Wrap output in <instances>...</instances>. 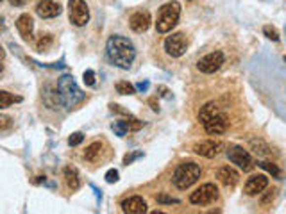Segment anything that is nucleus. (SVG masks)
Wrapping results in <instances>:
<instances>
[{
    "instance_id": "f257e3e1",
    "label": "nucleus",
    "mask_w": 286,
    "mask_h": 214,
    "mask_svg": "<svg viewBox=\"0 0 286 214\" xmlns=\"http://www.w3.org/2000/svg\"><path fill=\"white\" fill-rule=\"evenodd\" d=\"M106 54H107L111 64L122 68V70H129L136 59V48H134L133 41L125 36H120V34H114L107 39Z\"/></svg>"
},
{
    "instance_id": "f03ea898",
    "label": "nucleus",
    "mask_w": 286,
    "mask_h": 214,
    "mask_svg": "<svg viewBox=\"0 0 286 214\" xmlns=\"http://www.w3.org/2000/svg\"><path fill=\"white\" fill-rule=\"evenodd\" d=\"M56 90H57V95H59V100H61V105H65L67 109L75 107V105H79L84 100V93L77 86L75 79L72 75L59 77L56 84Z\"/></svg>"
},
{
    "instance_id": "7ed1b4c3",
    "label": "nucleus",
    "mask_w": 286,
    "mask_h": 214,
    "mask_svg": "<svg viewBox=\"0 0 286 214\" xmlns=\"http://www.w3.org/2000/svg\"><path fill=\"white\" fill-rule=\"evenodd\" d=\"M200 173H202V170H200V166L197 162H193V161L181 162V164L174 170V173H172V184L176 185L177 189L184 191L199 181Z\"/></svg>"
},
{
    "instance_id": "20e7f679",
    "label": "nucleus",
    "mask_w": 286,
    "mask_h": 214,
    "mask_svg": "<svg viewBox=\"0 0 286 214\" xmlns=\"http://www.w3.org/2000/svg\"><path fill=\"white\" fill-rule=\"evenodd\" d=\"M181 18V4L179 2H167L157 11L156 16V31L159 34L170 32Z\"/></svg>"
},
{
    "instance_id": "39448f33",
    "label": "nucleus",
    "mask_w": 286,
    "mask_h": 214,
    "mask_svg": "<svg viewBox=\"0 0 286 214\" xmlns=\"http://www.w3.org/2000/svg\"><path fill=\"white\" fill-rule=\"evenodd\" d=\"M68 18L75 27H84L90 22V7L84 0H68Z\"/></svg>"
},
{
    "instance_id": "423d86ee",
    "label": "nucleus",
    "mask_w": 286,
    "mask_h": 214,
    "mask_svg": "<svg viewBox=\"0 0 286 214\" xmlns=\"http://www.w3.org/2000/svg\"><path fill=\"white\" fill-rule=\"evenodd\" d=\"M216 198H218V187H216L214 184H211V182H208V184H202L199 189H195L193 193H191L190 204L202 207V205L213 204Z\"/></svg>"
},
{
    "instance_id": "0eeeda50",
    "label": "nucleus",
    "mask_w": 286,
    "mask_h": 214,
    "mask_svg": "<svg viewBox=\"0 0 286 214\" xmlns=\"http://www.w3.org/2000/svg\"><path fill=\"white\" fill-rule=\"evenodd\" d=\"M188 45H190V41H188V38H186L182 32H174L172 36H168L167 39H165V52L168 54V56L172 57H182L186 54V50H188Z\"/></svg>"
},
{
    "instance_id": "6e6552de",
    "label": "nucleus",
    "mask_w": 286,
    "mask_h": 214,
    "mask_svg": "<svg viewBox=\"0 0 286 214\" xmlns=\"http://www.w3.org/2000/svg\"><path fill=\"white\" fill-rule=\"evenodd\" d=\"M225 62V56L224 52H220V50H214V52H210L206 54L204 57H200L199 61H197V68L199 71L202 73H214V71H218L222 68V64Z\"/></svg>"
},
{
    "instance_id": "1a4fd4ad",
    "label": "nucleus",
    "mask_w": 286,
    "mask_h": 214,
    "mask_svg": "<svg viewBox=\"0 0 286 214\" xmlns=\"http://www.w3.org/2000/svg\"><path fill=\"white\" fill-rule=\"evenodd\" d=\"M227 157L229 161L236 164L238 168H242L243 171H250L254 168V161H252V155L245 150L243 147H229L227 148Z\"/></svg>"
},
{
    "instance_id": "9d476101",
    "label": "nucleus",
    "mask_w": 286,
    "mask_h": 214,
    "mask_svg": "<svg viewBox=\"0 0 286 214\" xmlns=\"http://www.w3.org/2000/svg\"><path fill=\"white\" fill-rule=\"evenodd\" d=\"M202 127H204V130L210 134V136H220V134H224L229 127L227 114H225L224 111H218L214 116H211V118H208L206 122H202Z\"/></svg>"
},
{
    "instance_id": "9b49d317",
    "label": "nucleus",
    "mask_w": 286,
    "mask_h": 214,
    "mask_svg": "<svg viewBox=\"0 0 286 214\" xmlns=\"http://www.w3.org/2000/svg\"><path fill=\"white\" fill-rule=\"evenodd\" d=\"M224 145L220 141H214V139H204V141H199L193 145V152L197 155H202V157H208V159H213L216 157L220 152H222Z\"/></svg>"
},
{
    "instance_id": "f8f14e48",
    "label": "nucleus",
    "mask_w": 286,
    "mask_h": 214,
    "mask_svg": "<svg viewBox=\"0 0 286 214\" xmlns=\"http://www.w3.org/2000/svg\"><path fill=\"white\" fill-rule=\"evenodd\" d=\"M150 24H152V18H150V13L148 11H136V13H133V16L129 18V27L133 29L134 32H147L148 27H150Z\"/></svg>"
},
{
    "instance_id": "ddd939ff",
    "label": "nucleus",
    "mask_w": 286,
    "mask_h": 214,
    "mask_svg": "<svg viewBox=\"0 0 286 214\" xmlns=\"http://www.w3.org/2000/svg\"><path fill=\"white\" fill-rule=\"evenodd\" d=\"M63 13V7L54 0H39L36 4V14L39 18L48 20V18H56Z\"/></svg>"
},
{
    "instance_id": "4468645a",
    "label": "nucleus",
    "mask_w": 286,
    "mask_h": 214,
    "mask_svg": "<svg viewBox=\"0 0 286 214\" xmlns=\"http://www.w3.org/2000/svg\"><path fill=\"white\" fill-rule=\"evenodd\" d=\"M268 187V177L267 175H252L245 182V195L247 196H256V195H261L263 191Z\"/></svg>"
},
{
    "instance_id": "2eb2a0df",
    "label": "nucleus",
    "mask_w": 286,
    "mask_h": 214,
    "mask_svg": "<svg viewBox=\"0 0 286 214\" xmlns=\"http://www.w3.org/2000/svg\"><path fill=\"white\" fill-rule=\"evenodd\" d=\"M16 29H18L20 36L24 41H33L34 39V22H33V16L27 13L20 14L18 20H16Z\"/></svg>"
},
{
    "instance_id": "dca6fc26",
    "label": "nucleus",
    "mask_w": 286,
    "mask_h": 214,
    "mask_svg": "<svg viewBox=\"0 0 286 214\" xmlns=\"http://www.w3.org/2000/svg\"><path fill=\"white\" fill-rule=\"evenodd\" d=\"M216 179H218L225 187L233 189L234 185L240 182V173L234 170L233 166H222V168H218V171H216Z\"/></svg>"
},
{
    "instance_id": "f3484780",
    "label": "nucleus",
    "mask_w": 286,
    "mask_h": 214,
    "mask_svg": "<svg viewBox=\"0 0 286 214\" xmlns=\"http://www.w3.org/2000/svg\"><path fill=\"white\" fill-rule=\"evenodd\" d=\"M122 211L127 214H143L147 213V202L142 196H129L122 202Z\"/></svg>"
},
{
    "instance_id": "a211bd4d",
    "label": "nucleus",
    "mask_w": 286,
    "mask_h": 214,
    "mask_svg": "<svg viewBox=\"0 0 286 214\" xmlns=\"http://www.w3.org/2000/svg\"><path fill=\"white\" fill-rule=\"evenodd\" d=\"M63 175H65V182H67V187L70 191H77L81 187V175H79V170L75 166H67Z\"/></svg>"
},
{
    "instance_id": "6ab92c4d",
    "label": "nucleus",
    "mask_w": 286,
    "mask_h": 214,
    "mask_svg": "<svg viewBox=\"0 0 286 214\" xmlns=\"http://www.w3.org/2000/svg\"><path fill=\"white\" fill-rule=\"evenodd\" d=\"M100 155H102V143L100 141H93L90 147L84 150V159L88 162H99Z\"/></svg>"
},
{
    "instance_id": "aec40b11",
    "label": "nucleus",
    "mask_w": 286,
    "mask_h": 214,
    "mask_svg": "<svg viewBox=\"0 0 286 214\" xmlns=\"http://www.w3.org/2000/svg\"><path fill=\"white\" fill-rule=\"evenodd\" d=\"M218 111H222V109H220V107L216 104H214V102H208V104H204L202 107H200V111H199V122L202 123V122H206L208 118L214 116V114L218 113Z\"/></svg>"
},
{
    "instance_id": "412c9836",
    "label": "nucleus",
    "mask_w": 286,
    "mask_h": 214,
    "mask_svg": "<svg viewBox=\"0 0 286 214\" xmlns=\"http://www.w3.org/2000/svg\"><path fill=\"white\" fill-rule=\"evenodd\" d=\"M43 100H45V104H47L48 107H50V109L57 107V104H61V100H59V95H57V90H56V88H52V86L45 88V93H43Z\"/></svg>"
},
{
    "instance_id": "4be33fe9",
    "label": "nucleus",
    "mask_w": 286,
    "mask_h": 214,
    "mask_svg": "<svg viewBox=\"0 0 286 214\" xmlns=\"http://www.w3.org/2000/svg\"><path fill=\"white\" fill-rule=\"evenodd\" d=\"M14 102H22V96H16L9 91H2L0 90V109H5V107H9L13 105Z\"/></svg>"
},
{
    "instance_id": "5701e85b",
    "label": "nucleus",
    "mask_w": 286,
    "mask_h": 214,
    "mask_svg": "<svg viewBox=\"0 0 286 214\" xmlns=\"http://www.w3.org/2000/svg\"><path fill=\"white\" fill-rule=\"evenodd\" d=\"M52 43H54L52 34H41L39 39L36 41V50H38V52H47Z\"/></svg>"
},
{
    "instance_id": "b1692460",
    "label": "nucleus",
    "mask_w": 286,
    "mask_h": 214,
    "mask_svg": "<svg viewBox=\"0 0 286 214\" xmlns=\"http://www.w3.org/2000/svg\"><path fill=\"white\" fill-rule=\"evenodd\" d=\"M116 91H118L120 95H134L136 93V88H134V84H131L129 81H120L116 82Z\"/></svg>"
},
{
    "instance_id": "393cba45",
    "label": "nucleus",
    "mask_w": 286,
    "mask_h": 214,
    "mask_svg": "<svg viewBox=\"0 0 286 214\" xmlns=\"http://www.w3.org/2000/svg\"><path fill=\"white\" fill-rule=\"evenodd\" d=\"M250 147H252V150L257 153V155H267L268 150H270L267 143L261 141V139H252V141H250Z\"/></svg>"
},
{
    "instance_id": "a878e982",
    "label": "nucleus",
    "mask_w": 286,
    "mask_h": 214,
    "mask_svg": "<svg viewBox=\"0 0 286 214\" xmlns=\"http://www.w3.org/2000/svg\"><path fill=\"white\" fill-rule=\"evenodd\" d=\"M111 128H113V132L116 134V136H120V138H124L125 134L129 132V127H127V122H125V120L114 122V123L111 125Z\"/></svg>"
},
{
    "instance_id": "bb28decb",
    "label": "nucleus",
    "mask_w": 286,
    "mask_h": 214,
    "mask_svg": "<svg viewBox=\"0 0 286 214\" xmlns=\"http://www.w3.org/2000/svg\"><path fill=\"white\" fill-rule=\"evenodd\" d=\"M259 166H261L265 171H268L270 175H274V177H276V179H281V175H283V173H281V170H279V168H277V164H274V162L261 161V162H259Z\"/></svg>"
},
{
    "instance_id": "cd10ccee",
    "label": "nucleus",
    "mask_w": 286,
    "mask_h": 214,
    "mask_svg": "<svg viewBox=\"0 0 286 214\" xmlns=\"http://www.w3.org/2000/svg\"><path fill=\"white\" fill-rule=\"evenodd\" d=\"M263 32H265V36H267L268 39H272V41H279V31H277L274 25H265V27H263Z\"/></svg>"
},
{
    "instance_id": "c85d7f7f",
    "label": "nucleus",
    "mask_w": 286,
    "mask_h": 214,
    "mask_svg": "<svg viewBox=\"0 0 286 214\" xmlns=\"http://www.w3.org/2000/svg\"><path fill=\"white\" fill-rule=\"evenodd\" d=\"M82 141H84V134L82 132H73L70 138H68V145H70V147H77V145H81Z\"/></svg>"
},
{
    "instance_id": "c756f323",
    "label": "nucleus",
    "mask_w": 286,
    "mask_h": 214,
    "mask_svg": "<svg viewBox=\"0 0 286 214\" xmlns=\"http://www.w3.org/2000/svg\"><path fill=\"white\" fill-rule=\"evenodd\" d=\"M13 127V120L7 114H0V132L2 130H7V128Z\"/></svg>"
},
{
    "instance_id": "7c9ffc66",
    "label": "nucleus",
    "mask_w": 286,
    "mask_h": 214,
    "mask_svg": "<svg viewBox=\"0 0 286 214\" xmlns=\"http://www.w3.org/2000/svg\"><path fill=\"white\" fill-rule=\"evenodd\" d=\"M82 81L86 86H95V71L93 70H86L82 73Z\"/></svg>"
},
{
    "instance_id": "2f4dec72",
    "label": "nucleus",
    "mask_w": 286,
    "mask_h": 214,
    "mask_svg": "<svg viewBox=\"0 0 286 214\" xmlns=\"http://www.w3.org/2000/svg\"><path fill=\"white\" fill-rule=\"evenodd\" d=\"M157 204H179V200L177 198H172V196L165 195V193H159V195L156 196Z\"/></svg>"
},
{
    "instance_id": "473e14b6",
    "label": "nucleus",
    "mask_w": 286,
    "mask_h": 214,
    "mask_svg": "<svg viewBox=\"0 0 286 214\" xmlns=\"http://www.w3.org/2000/svg\"><path fill=\"white\" fill-rule=\"evenodd\" d=\"M276 193H277L276 189H270L267 195L263 196V198H261V205H263V207H268V205L274 202V198H276Z\"/></svg>"
},
{
    "instance_id": "72a5a7b5",
    "label": "nucleus",
    "mask_w": 286,
    "mask_h": 214,
    "mask_svg": "<svg viewBox=\"0 0 286 214\" xmlns=\"http://www.w3.org/2000/svg\"><path fill=\"white\" fill-rule=\"evenodd\" d=\"M106 182L107 184H114V182H118V171L116 170H109L107 173H106Z\"/></svg>"
},
{
    "instance_id": "f704fd0d",
    "label": "nucleus",
    "mask_w": 286,
    "mask_h": 214,
    "mask_svg": "<svg viewBox=\"0 0 286 214\" xmlns=\"http://www.w3.org/2000/svg\"><path fill=\"white\" fill-rule=\"evenodd\" d=\"M138 157H143V152H134V153H127V155L124 157V164H131V162L134 161V159H138Z\"/></svg>"
},
{
    "instance_id": "c9c22d12",
    "label": "nucleus",
    "mask_w": 286,
    "mask_h": 214,
    "mask_svg": "<svg viewBox=\"0 0 286 214\" xmlns=\"http://www.w3.org/2000/svg\"><path fill=\"white\" fill-rule=\"evenodd\" d=\"M9 2H11V5H14V7H24L29 0H9Z\"/></svg>"
},
{
    "instance_id": "e433bc0d",
    "label": "nucleus",
    "mask_w": 286,
    "mask_h": 214,
    "mask_svg": "<svg viewBox=\"0 0 286 214\" xmlns=\"http://www.w3.org/2000/svg\"><path fill=\"white\" fill-rule=\"evenodd\" d=\"M134 88H136V90H140V91H147L148 90V82L145 81V82H138V84L134 86Z\"/></svg>"
},
{
    "instance_id": "4c0bfd02",
    "label": "nucleus",
    "mask_w": 286,
    "mask_h": 214,
    "mask_svg": "<svg viewBox=\"0 0 286 214\" xmlns=\"http://www.w3.org/2000/svg\"><path fill=\"white\" fill-rule=\"evenodd\" d=\"M148 105L152 107V111H159V104H157L156 98H148Z\"/></svg>"
},
{
    "instance_id": "58836bf2",
    "label": "nucleus",
    "mask_w": 286,
    "mask_h": 214,
    "mask_svg": "<svg viewBox=\"0 0 286 214\" xmlns=\"http://www.w3.org/2000/svg\"><path fill=\"white\" fill-rule=\"evenodd\" d=\"M159 91H161V96H165V98H170V93H168L167 88H159Z\"/></svg>"
},
{
    "instance_id": "ea45409f",
    "label": "nucleus",
    "mask_w": 286,
    "mask_h": 214,
    "mask_svg": "<svg viewBox=\"0 0 286 214\" xmlns=\"http://www.w3.org/2000/svg\"><path fill=\"white\" fill-rule=\"evenodd\" d=\"M5 59V50H4V47L0 45V61H4Z\"/></svg>"
},
{
    "instance_id": "a19ab883",
    "label": "nucleus",
    "mask_w": 286,
    "mask_h": 214,
    "mask_svg": "<svg viewBox=\"0 0 286 214\" xmlns=\"http://www.w3.org/2000/svg\"><path fill=\"white\" fill-rule=\"evenodd\" d=\"M5 29V24H4V18H2V16H0V31H4Z\"/></svg>"
},
{
    "instance_id": "79ce46f5",
    "label": "nucleus",
    "mask_w": 286,
    "mask_h": 214,
    "mask_svg": "<svg viewBox=\"0 0 286 214\" xmlns=\"http://www.w3.org/2000/svg\"><path fill=\"white\" fill-rule=\"evenodd\" d=\"M2 71H4V64H2V61H0V75H2Z\"/></svg>"
},
{
    "instance_id": "37998d69",
    "label": "nucleus",
    "mask_w": 286,
    "mask_h": 214,
    "mask_svg": "<svg viewBox=\"0 0 286 214\" xmlns=\"http://www.w3.org/2000/svg\"><path fill=\"white\" fill-rule=\"evenodd\" d=\"M188 2H191V0H188Z\"/></svg>"
},
{
    "instance_id": "c03bdc74",
    "label": "nucleus",
    "mask_w": 286,
    "mask_h": 214,
    "mask_svg": "<svg viewBox=\"0 0 286 214\" xmlns=\"http://www.w3.org/2000/svg\"><path fill=\"white\" fill-rule=\"evenodd\" d=\"M0 2H2V0H0Z\"/></svg>"
}]
</instances>
